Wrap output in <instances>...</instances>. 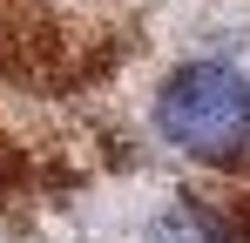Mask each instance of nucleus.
I'll return each instance as SVG.
<instances>
[{
	"label": "nucleus",
	"instance_id": "f257e3e1",
	"mask_svg": "<svg viewBox=\"0 0 250 243\" xmlns=\"http://www.w3.org/2000/svg\"><path fill=\"white\" fill-rule=\"evenodd\" d=\"M156 135L189 162H237L250 149V75L230 61H189L156 95Z\"/></svg>",
	"mask_w": 250,
	"mask_h": 243
}]
</instances>
